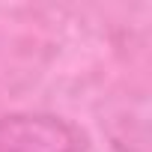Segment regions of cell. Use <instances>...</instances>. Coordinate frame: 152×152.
<instances>
[{
    "mask_svg": "<svg viewBox=\"0 0 152 152\" xmlns=\"http://www.w3.org/2000/svg\"><path fill=\"white\" fill-rule=\"evenodd\" d=\"M87 137L51 113L0 116V152H84Z\"/></svg>",
    "mask_w": 152,
    "mask_h": 152,
    "instance_id": "6da1fadb",
    "label": "cell"
}]
</instances>
